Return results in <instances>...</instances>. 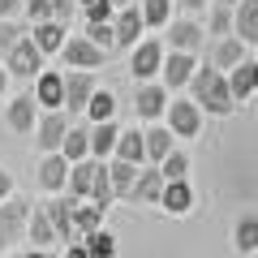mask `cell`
I'll return each instance as SVG.
<instances>
[{"label":"cell","instance_id":"6da1fadb","mask_svg":"<svg viewBox=\"0 0 258 258\" xmlns=\"http://www.w3.org/2000/svg\"><path fill=\"white\" fill-rule=\"evenodd\" d=\"M189 99L198 103V112H207V116H232L237 112V103H232L228 86H224V74L220 69H211V64H198L189 78Z\"/></svg>","mask_w":258,"mask_h":258},{"label":"cell","instance_id":"7a4b0ae2","mask_svg":"<svg viewBox=\"0 0 258 258\" xmlns=\"http://www.w3.org/2000/svg\"><path fill=\"white\" fill-rule=\"evenodd\" d=\"M26 211H30V203L18 198V194L0 203V254L26 241Z\"/></svg>","mask_w":258,"mask_h":258},{"label":"cell","instance_id":"3957f363","mask_svg":"<svg viewBox=\"0 0 258 258\" xmlns=\"http://www.w3.org/2000/svg\"><path fill=\"white\" fill-rule=\"evenodd\" d=\"M74 203L78 198H69V194H52V198H47V203H39L43 207V215H47V224H52V237L56 241H64V245H78V228H74Z\"/></svg>","mask_w":258,"mask_h":258},{"label":"cell","instance_id":"277c9868","mask_svg":"<svg viewBox=\"0 0 258 258\" xmlns=\"http://www.w3.org/2000/svg\"><path fill=\"white\" fill-rule=\"evenodd\" d=\"M164 120H168L164 129L172 134V138H198V129H203V112H198L194 99H168Z\"/></svg>","mask_w":258,"mask_h":258},{"label":"cell","instance_id":"5b68a950","mask_svg":"<svg viewBox=\"0 0 258 258\" xmlns=\"http://www.w3.org/2000/svg\"><path fill=\"white\" fill-rule=\"evenodd\" d=\"M164 52H168V47L159 43V39H138V43H134V56H129V74H134V82H155L159 64H164Z\"/></svg>","mask_w":258,"mask_h":258},{"label":"cell","instance_id":"8992f818","mask_svg":"<svg viewBox=\"0 0 258 258\" xmlns=\"http://www.w3.org/2000/svg\"><path fill=\"white\" fill-rule=\"evenodd\" d=\"M69 125H74V116L69 112H39V120H35V147L43 151V155H56L60 151V138L69 134Z\"/></svg>","mask_w":258,"mask_h":258},{"label":"cell","instance_id":"52a82bcc","mask_svg":"<svg viewBox=\"0 0 258 258\" xmlns=\"http://www.w3.org/2000/svg\"><path fill=\"white\" fill-rule=\"evenodd\" d=\"M224 86H228V95H232L237 108L254 103V91H258V64H254V56H245V60L232 64L228 74H224Z\"/></svg>","mask_w":258,"mask_h":258},{"label":"cell","instance_id":"ba28073f","mask_svg":"<svg viewBox=\"0 0 258 258\" xmlns=\"http://www.w3.org/2000/svg\"><path fill=\"white\" fill-rule=\"evenodd\" d=\"M194 69H198V56H185V52H164V64H159V86H164L168 95L172 91H185L194 78Z\"/></svg>","mask_w":258,"mask_h":258},{"label":"cell","instance_id":"9c48e42d","mask_svg":"<svg viewBox=\"0 0 258 258\" xmlns=\"http://www.w3.org/2000/svg\"><path fill=\"white\" fill-rule=\"evenodd\" d=\"M39 69H43V52H39V47L22 35L18 43L5 52V74H9V78H35Z\"/></svg>","mask_w":258,"mask_h":258},{"label":"cell","instance_id":"30bf717a","mask_svg":"<svg viewBox=\"0 0 258 258\" xmlns=\"http://www.w3.org/2000/svg\"><path fill=\"white\" fill-rule=\"evenodd\" d=\"M56 56L64 60V69H86V74H91V69H99V64L108 60V56H103L95 43H86L82 35H69V39L60 43V52H56Z\"/></svg>","mask_w":258,"mask_h":258},{"label":"cell","instance_id":"8fae6325","mask_svg":"<svg viewBox=\"0 0 258 258\" xmlns=\"http://www.w3.org/2000/svg\"><path fill=\"white\" fill-rule=\"evenodd\" d=\"M64 82V95H60V108L74 116V112L86 108V99L95 95V74H86V69H69V74H60Z\"/></svg>","mask_w":258,"mask_h":258},{"label":"cell","instance_id":"7c38bea8","mask_svg":"<svg viewBox=\"0 0 258 258\" xmlns=\"http://www.w3.org/2000/svg\"><path fill=\"white\" fill-rule=\"evenodd\" d=\"M60 95H64L60 69H39V74H35V91H30L35 108H39V112H64V108H60Z\"/></svg>","mask_w":258,"mask_h":258},{"label":"cell","instance_id":"4fadbf2b","mask_svg":"<svg viewBox=\"0 0 258 258\" xmlns=\"http://www.w3.org/2000/svg\"><path fill=\"white\" fill-rule=\"evenodd\" d=\"M168 43H172V52H185V56H198V47L207 43V35H203V26L198 22H189V18H176V22H168Z\"/></svg>","mask_w":258,"mask_h":258},{"label":"cell","instance_id":"5bb4252c","mask_svg":"<svg viewBox=\"0 0 258 258\" xmlns=\"http://www.w3.org/2000/svg\"><path fill=\"white\" fill-rule=\"evenodd\" d=\"M168 99H172V95H168L159 82H138L134 112H138V120H159V116H164V108H168Z\"/></svg>","mask_w":258,"mask_h":258},{"label":"cell","instance_id":"9a60e30c","mask_svg":"<svg viewBox=\"0 0 258 258\" xmlns=\"http://www.w3.org/2000/svg\"><path fill=\"white\" fill-rule=\"evenodd\" d=\"M159 189H164V176H159L151 164H142L125 198H129V203H138V207H155V203H159Z\"/></svg>","mask_w":258,"mask_h":258},{"label":"cell","instance_id":"2e32d148","mask_svg":"<svg viewBox=\"0 0 258 258\" xmlns=\"http://www.w3.org/2000/svg\"><path fill=\"white\" fill-rule=\"evenodd\" d=\"M159 211H168V215H189L194 211V189H189V181H164V189H159Z\"/></svg>","mask_w":258,"mask_h":258},{"label":"cell","instance_id":"e0dca14e","mask_svg":"<svg viewBox=\"0 0 258 258\" xmlns=\"http://www.w3.org/2000/svg\"><path fill=\"white\" fill-rule=\"evenodd\" d=\"M232 39L241 47L258 43V0H241L237 9H232Z\"/></svg>","mask_w":258,"mask_h":258},{"label":"cell","instance_id":"ac0fdd59","mask_svg":"<svg viewBox=\"0 0 258 258\" xmlns=\"http://www.w3.org/2000/svg\"><path fill=\"white\" fill-rule=\"evenodd\" d=\"M95 172H99V159H78L69 164V176H64V194L69 198H91V185H95Z\"/></svg>","mask_w":258,"mask_h":258},{"label":"cell","instance_id":"d6986e66","mask_svg":"<svg viewBox=\"0 0 258 258\" xmlns=\"http://www.w3.org/2000/svg\"><path fill=\"white\" fill-rule=\"evenodd\" d=\"M142 30H147V26H142L138 5H134V9H120L116 18H112V39H116V47H134Z\"/></svg>","mask_w":258,"mask_h":258},{"label":"cell","instance_id":"ffe728a7","mask_svg":"<svg viewBox=\"0 0 258 258\" xmlns=\"http://www.w3.org/2000/svg\"><path fill=\"white\" fill-rule=\"evenodd\" d=\"M120 125L116 120H103V125H86V142H91V159H112V147H116Z\"/></svg>","mask_w":258,"mask_h":258},{"label":"cell","instance_id":"44dd1931","mask_svg":"<svg viewBox=\"0 0 258 258\" xmlns=\"http://www.w3.org/2000/svg\"><path fill=\"white\" fill-rule=\"evenodd\" d=\"M5 120H9L13 134H30V129H35V120H39L35 99H30V95H18V99H9V108H5Z\"/></svg>","mask_w":258,"mask_h":258},{"label":"cell","instance_id":"7402d4cb","mask_svg":"<svg viewBox=\"0 0 258 258\" xmlns=\"http://www.w3.org/2000/svg\"><path fill=\"white\" fill-rule=\"evenodd\" d=\"M35 172H39V185H43L47 194H64V176H69V164H64L60 155H43Z\"/></svg>","mask_w":258,"mask_h":258},{"label":"cell","instance_id":"603a6c76","mask_svg":"<svg viewBox=\"0 0 258 258\" xmlns=\"http://www.w3.org/2000/svg\"><path fill=\"white\" fill-rule=\"evenodd\" d=\"M26 241H30V249H52V224H47V215H43V207H30L26 211Z\"/></svg>","mask_w":258,"mask_h":258},{"label":"cell","instance_id":"cb8c5ba5","mask_svg":"<svg viewBox=\"0 0 258 258\" xmlns=\"http://www.w3.org/2000/svg\"><path fill=\"white\" fill-rule=\"evenodd\" d=\"M112 159H125V164H134V168L147 164V155H142V129H120L116 147H112Z\"/></svg>","mask_w":258,"mask_h":258},{"label":"cell","instance_id":"d4e9b609","mask_svg":"<svg viewBox=\"0 0 258 258\" xmlns=\"http://www.w3.org/2000/svg\"><path fill=\"white\" fill-rule=\"evenodd\" d=\"M172 151V134H168L164 125H151V129H142V155H147V164L155 168L159 159Z\"/></svg>","mask_w":258,"mask_h":258},{"label":"cell","instance_id":"484cf974","mask_svg":"<svg viewBox=\"0 0 258 258\" xmlns=\"http://www.w3.org/2000/svg\"><path fill=\"white\" fill-rule=\"evenodd\" d=\"M56 155L64 164H78V159H91V142H86V125H69V134L60 138V151Z\"/></svg>","mask_w":258,"mask_h":258},{"label":"cell","instance_id":"4316f807","mask_svg":"<svg viewBox=\"0 0 258 258\" xmlns=\"http://www.w3.org/2000/svg\"><path fill=\"white\" fill-rule=\"evenodd\" d=\"M64 35H69V30H64V26H56V22H39V26L30 30L26 39H30V43H35V47H39L43 56H52V52H60Z\"/></svg>","mask_w":258,"mask_h":258},{"label":"cell","instance_id":"83f0119b","mask_svg":"<svg viewBox=\"0 0 258 258\" xmlns=\"http://www.w3.org/2000/svg\"><path fill=\"white\" fill-rule=\"evenodd\" d=\"M86 120H91V125H103V120H116V95L112 91H99V86H95V95L91 99H86Z\"/></svg>","mask_w":258,"mask_h":258},{"label":"cell","instance_id":"f1b7e54d","mask_svg":"<svg viewBox=\"0 0 258 258\" xmlns=\"http://www.w3.org/2000/svg\"><path fill=\"white\" fill-rule=\"evenodd\" d=\"M74 228H78V237H86V232H95V228H103V220H108V211L103 207H95V203H74Z\"/></svg>","mask_w":258,"mask_h":258},{"label":"cell","instance_id":"f546056e","mask_svg":"<svg viewBox=\"0 0 258 258\" xmlns=\"http://www.w3.org/2000/svg\"><path fill=\"white\" fill-rule=\"evenodd\" d=\"M103 168H108V185H112V198H125L129 185H134V176H138V168L125 164V159H103Z\"/></svg>","mask_w":258,"mask_h":258},{"label":"cell","instance_id":"4dcf8cb0","mask_svg":"<svg viewBox=\"0 0 258 258\" xmlns=\"http://www.w3.org/2000/svg\"><path fill=\"white\" fill-rule=\"evenodd\" d=\"M232 245H237L241 254L254 258V249H258V215H254V211H245V215L237 220V228H232Z\"/></svg>","mask_w":258,"mask_h":258},{"label":"cell","instance_id":"1f68e13d","mask_svg":"<svg viewBox=\"0 0 258 258\" xmlns=\"http://www.w3.org/2000/svg\"><path fill=\"white\" fill-rule=\"evenodd\" d=\"M245 56H249V47H241V43H237L232 35H224L220 43H215L211 69H220V74H224V69H232V64H237V60H245Z\"/></svg>","mask_w":258,"mask_h":258},{"label":"cell","instance_id":"d6a6232c","mask_svg":"<svg viewBox=\"0 0 258 258\" xmlns=\"http://www.w3.org/2000/svg\"><path fill=\"white\" fill-rule=\"evenodd\" d=\"M155 172L164 176V181H189V155L172 147V151H168V155L155 164Z\"/></svg>","mask_w":258,"mask_h":258},{"label":"cell","instance_id":"836d02e7","mask_svg":"<svg viewBox=\"0 0 258 258\" xmlns=\"http://www.w3.org/2000/svg\"><path fill=\"white\" fill-rule=\"evenodd\" d=\"M82 249L91 258H116V237H112L108 228H95V232H86V237H82Z\"/></svg>","mask_w":258,"mask_h":258},{"label":"cell","instance_id":"e575fe53","mask_svg":"<svg viewBox=\"0 0 258 258\" xmlns=\"http://www.w3.org/2000/svg\"><path fill=\"white\" fill-rule=\"evenodd\" d=\"M138 13H142V26H159L164 30L168 22H172V0H142Z\"/></svg>","mask_w":258,"mask_h":258},{"label":"cell","instance_id":"d590c367","mask_svg":"<svg viewBox=\"0 0 258 258\" xmlns=\"http://www.w3.org/2000/svg\"><path fill=\"white\" fill-rule=\"evenodd\" d=\"M82 39H86V43H95L103 56L116 52V39H112V22H86V35H82Z\"/></svg>","mask_w":258,"mask_h":258},{"label":"cell","instance_id":"8d00e7d4","mask_svg":"<svg viewBox=\"0 0 258 258\" xmlns=\"http://www.w3.org/2000/svg\"><path fill=\"white\" fill-rule=\"evenodd\" d=\"M203 35H232V13H228V5H211V22L203 26Z\"/></svg>","mask_w":258,"mask_h":258},{"label":"cell","instance_id":"74e56055","mask_svg":"<svg viewBox=\"0 0 258 258\" xmlns=\"http://www.w3.org/2000/svg\"><path fill=\"white\" fill-rule=\"evenodd\" d=\"M78 9L86 13V22H112V5L108 0H78Z\"/></svg>","mask_w":258,"mask_h":258},{"label":"cell","instance_id":"f35d334b","mask_svg":"<svg viewBox=\"0 0 258 258\" xmlns=\"http://www.w3.org/2000/svg\"><path fill=\"white\" fill-rule=\"evenodd\" d=\"M47 5H52V22L69 30V22H74V13H78V0H47Z\"/></svg>","mask_w":258,"mask_h":258},{"label":"cell","instance_id":"ab89813d","mask_svg":"<svg viewBox=\"0 0 258 258\" xmlns=\"http://www.w3.org/2000/svg\"><path fill=\"white\" fill-rule=\"evenodd\" d=\"M22 9H26V18L35 22H52V5H47V0H22Z\"/></svg>","mask_w":258,"mask_h":258},{"label":"cell","instance_id":"60d3db41","mask_svg":"<svg viewBox=\"0 0 258 258\" xmlns=\"http://www.w3.org/2000/svg\"><path fill=\"white\" fill-rule=\"evenodd\" d=\"M18 39H22V30L13 26V22H0V52H9V47L18 43Z\"/></svg>","mask_w":258,"mask_h":258},{"label":"cell","instance_id":"b9f144b4","mask_svg":"<svg viewBox=\"0 0 258 258\" xmlns=\"http://www.w3.org/2000/svg\"><path fill=\"white\" fill-rule=\"evenodd\" d=\"M215 0H181V9L185 13H203V9H211Z\"/></svg>","mask_w":258,"mask_h":258},{"label":"cell","instance_id":"7bdbcfd3","mask_svg":"<svg viewBox=\"0 0 258 258\" xmlns=\"http://www.w3.org/2000/svg\"><path fill=\"white\" fill-rule=\"evenodd\" d=\"M18 9H22V0H0V22H9Z\"/></svg>","mask_w":258,"mask_h":258},{"label":"cell","instance_id":"ee69618b","mask_svg":"<svg viewBox=\"0 0 258 258\" xmlns=\"http://www.w3.org/2000/svg\"><path fill=\"white\" fill-rule=\"evenodd\" d=\"M5 198H13V176L0 168V203H5Z\"/></svg>","mask_w":258,"mask_h":258},{"label":"cell","instance_id":"f6af8a7d","mask_svg":"<svg viewBox=\"0 0 258 258\" xmlns=\"http://www.w3.org/2000/svg\"><path fill=\"white\" fill-rule=\"evenodd\" d=\"M108 5H112V13H120V9H134L138 0H108Z\"/></svg>","mask_w":258,"mask_h":258},{"label":"cell","instance_id":"bcb514c9","mask_svg":"<svg viewBox=\"0 0 258 258\" xmlns=\"http://www.w3.org/2000/svg\"><path fill=\"white\" fill-rule=\"evenodd\" d=\"M22 258H52V254H47V249H26Z\"/></svg>","mask_w":258,"mask_h":258},{"label":"cell","instance_id":"7dc6e473","mask_svg":"<svg viewBox=\"0 0 258 258\" xmlns=\"http://www.w3.org/2000/svg\"><path fill=\"white\" fill-rule=\"evenodd\" d=\"M9 91V74H5V69H0V95Z\"/></svg>","mask_w":258,"mask_h":258},{"label":"cell","instance_id":"c3c4849f","mask_svg":"<svg viewBox=\"0 0 258 258\" xmlns=\"http://www.w3.org/2000/svg\"><path fill=\"white\" fill-rule=\"evenodd\" d=\"M9 258H22V254H9Z\"/></svg>","mask_w":258,"mask_h":258}]
</instances>
